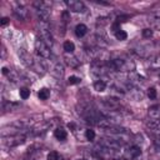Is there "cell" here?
<instances>
[{
  "instance_id": "8992f818",
  "label": "cell",
  "mask_w": 160,
  "mask_h": 160,
  "mask_svg": "<svg viewBox=\"0 0 160 160\" xmlns=\"http://www.w3.org/2000/svg\"><path fill=\"white\" fill-rule=\"evenodd\" d=\"M51 74H52L55 78L60 79V78L62 76V74H64V68H62V65H61L60 62H56V64L54 65V68L51 69Z\"/></svg>"
},
{
  "instance_id": "d6986e66",
  "label": "cell",
  "mask_w": 160,
  "mask_h": 160,
  "mask_svg": "<svg viewBox=\"0 0 160 160\" xmlns=\"http://www.w3.org/2000/svg\"><path fill=\"white\" fill-rule=\"evenodd\" d=\"M151 68L152 69H160V58H155L152 61H151Z\"/></svg>"
},
{
  "instance_id": "603a6c76",
  "label": "cell",
  "mask_w": 160,
  "mask_h": 160,
  "mask_svg": "<svg viewBox=\"0 0 160 160\" xmlns=\"http://www.w3.org/2000/svg\"><path fill=\"white\" fill-rule=\"evenodd\" d=\"M126 19H129V16H128V15H124V16H119V18L116 19V22H124V21H126Z\"/></svg>"
},
{
  "instance_id": "52a82bcc",
  "label": "cell",
  "mask_w": 160,
  "mask_h": 160,
  "mask_svg": "<svg viewBox=\"0 0 160 160\" xmlns=\"http://www.w3.org/2000/svg\"><path fill=\"white\" fill-rule=\"evenodd\" d=\"M14 12H15V15H16L20 20H25V19L28 18V10H26L25 8H22V6L16 8V9L14 10Z\"/></svg>"
},
{
  "instance_id": "7c38bea8",
  "label": "cell",
  "mask_w": 160,
  "mask_h": 160,
  "mask_svg": "<svg viewBox=\"0 0 160 160\" xmlns=\"http://www.w3.org/2000/svg\"><path fill=\"white\" fill-rule=\"evenodd\" d=\"M64 50H65V52H70V54H71V52L75 50L74 42L70 41V40H66V41L64 42Z\"/></svg>"
},
{
  "instance_id": "8fae6325",
  "label": "cell",
  "mask_w": 160,
  "mask_h": 160,
  "mask_svg": "<svg viewBox=\"0 0 160 160\" xmlns=\"http://www.w3.org/2000/svg\"><path fill=\"white\" fill-rule=\"evenodd\" d=\"M94 89H95L96 91H99V92L104 91V90L106 89L105 81H104V80H98V81H95V82H94Z\"/></svg>"
},
{
  "instance_id": "9c48e42d",
  "label": "cell",
  "mask_w": 160,
  "mask_h": 160,
  "mask_svg": "<svg viewBox=\"0 0 160 160\" xmlns=\"http://www.w3.org/2000/svg\"><path fill=\"white\" fill-rule=\"evenodd\" d=\"M54 135L58 140H65L66 139V131L62 128H56L54 131Z\"/></svg>"
},
{
  "instance_id": "ba28073f",
  "label": "cell",
  "mask_w": 160,
  "mask_h": 160,
  "mask_svg": "<svg viewBox=\"0 0 160 160\" xmlns=\"http://www.w3.org/2000/svg\"><path fill=\"white\" fill-rule=\"evenodd\" d=\"M86 32H88V28H86L84 24H78V25H76V28H75V34H76V36L82 38Z\"/></svg>"
},
{
  "instance_id": "44dd1931",
  "label": "cell",
  "mask_w": 160,
  "mask_h": 160,
  "mask_svg": "<svg viewBox=\"0 0 160 160\" xmlns=\"http://www.w3.org/2000/svg\"><path fill=\"white\" fill-rule=\"evenodd\" d=\"M59 159V154L56 151H50L48 154V160H58Z\"/></svg>"
},
{
  "instance_id": "277c9868",
  "label": "cell",
  "mask_w": 160,
  "mask_h": 160,
  "mask_svg": "<svg viewBox=\"0 0 160 160\" xmlns=\"http://www.w3.org/2000/svg\"><path fill=\"white\" fill-rule=\"evenodd\" d=\"M66 5L74 12H82L85 10V5L80 0H66Z\"/></svg>"
},
{
  "instance_id": "30bf717a",
  "label": "cell",
  "mask_w": 160,
  "mask_h": 160,
  "mask_svg": "<svg viewBox=\"0 0 160 160\" xmlns=\"http://www.w3.org/2000/svg\"><path fill=\"white\" fill-rule=\"evenodd\" d=\"M38 96H39V99H40V100H48V99L50 98V90H49V89H46V88H42V89H40V90H39Z\"/></svg>"
},
{
  "instance_id": "e0dca14e",
  "label": "cell",
  "mask_w": 160,
  "mask_h": 160,
  "mask_svg": "<svg viewBox=\"0 0 160 160\" xmlns=\"http://www.w3.org/2000/svg\"><path fill=\"white\" fill-rule=\"evenodd\" d=\"M85 138L88 139V140H94L95 139V131L94 130H91V129H88L86 131H85Z\"/></svg>"
},
{
  "instance_id": "d4e9b609",
  "label": "cell",
  "mask_w": 160,
  "mask_h": 160,
  "mask_svg": "<svg viewBox=\"0 0 160 160\" xmlns=\"http://www.w3.org/2000/svg\"><path fill=\"white\" fill-rule=\"evenodd\" d=\"M8 22H9V19H8V18H2V19H1V21H0L1 26H5Z\"/></svg>"
},
{
  "instance_id": "ffe728a7",
  "label": "cell",
  "mask_w": 160,
  "mask_h": 160,
  "mask_svg": "<svg viewBox=\"0 0 160 160\" xmlns=\"http://www.w3.org/2000/svg\"><path fill=\"white\" fill-rule=\"evenodd\" d=\"M148 96L150 99H155L156 98V90H155V88H149L148 89Z\"/></svg>"
},
{
  "instance_id": "4fadbf2b",
  "label": "cell",
  "mask_w": 160,
  "mask_h": 160,
  "mask_svg": "<svg viewBox=\"0 0 160 160\" xmlns=\"http://www.w3.org/2000/svg\"><path fill=\"white\" fill-rule=\"evenodd\" d=\"M140 154H141V150H140L139 146H131L130 150H129V155H130V158H138Z\"/></svg>"
},
{
  "instance_id": "6da1fadb",
  "label": "cell",
  "mask_w": 160,
  "mask_h": 160,
  "mask_svg": "<svg viewBox=\"0 0 160 160\" xmlns=\"http://www.w3.org/2000/svg\"><path fill=\"white\" fill-rule=\"evenodd\" d=\"M35 50H36V52H38L41 58H44V59H49V58L51 56L50 46H49L46 42H44L40 38L35 40Z\"/></svg>"
},
{
  "instance_id": "5bb4252c",
  "label": "cell",
  "mask_w": 160,
  "mask_h": 160,
  "mask_svg": "<svg viewBox=\"0 0 160 160\" xmlns=\"http://www.w3.org/2000/svg\"><path fill=\"white\" fill-rule=\"evenodd\" d=\"M115 38H116L118 40H120V41H124V40H126V38H128V34H126L124 30H120V29H118V30L115 31Z\"/></svg>"
},
{
  "instance_id": "7402d4cb",
  "label": "cell",
  "mask_w": 160,
  "mask_h": 160,
  "mask_svg": "<svg viewBox=\"0 0 160 160\" xmlns=\"http://www.w3.org/2000/svg\"><path fill=\"white\" fill-rule=\"evenodd\" d=\"M142 36L146 39H150L152 36V30L151 29H144L142 30Z\"/></svg>"
},
{
  "instance_id": "ac0fdd59",
  "label": "cell",
  "mask_w": 160,
  "mask_h": 160,
  "mask_svg": "<svg viewBox=\"0 0 160 160\" xmlns=\"http://www.w3.org/2000/svg\"><path fill=\"white\" fill-rule=\"evenodd\" d=\"M69 84L70 85H75V84H80V81H81V79L79 78V76H75V75H72V76H70L69 78Z\"/></svg>"
},
{
  "instance_id": "cb8c5ba5",
  "label": "cell",
  "mask_w": 160,
  "mask_h": 160,
  "mask_svg": "<svg viewBox=\"0 0 160 160\" xmlns=\"http://www.w3.org/2000/svg\"><path fill=\"white\" fill-rule=\"evenodd\" d=\"M62 20H64V21H68V20H69V12H68V11H64V12H62Z\"/></svg>"
},
{
  "instance_id": "9a60e30c",
  "label": "cell",
  "mask_w": 160,
  "mask_h": 160,
  "mask_svg": "<svg viewBox=\"0 0 160 160\" xmlns=\"http://www.w3.org/2000/svg\"><path fill=\"white\" fill-rule=\"evenodd\" d=\"M65 60H66V64H68V65H70L71 68H76V66L79 65V60H78L75 56H71V58H65Z\"/></svg>"
},
{
  "instance_id": "3957f363",
  "label": "cell",
  "mask_w": 160,
  "mask_h": 160,
  "mask_svg": "<svg viewBox=\"0 0 160 160\" xmlns=\"http://www.w3.org/2000/svg\"><path fill=\"white\" fill-rule=\"evenodd\" d=\"M18 55H19V58H20V60L22 61V64L24 65H26V66H34V60H32V58H31V55L25 50V49H19L18 50Z\"/></svg>"
},
{
  "instance_id": "5b68a950",
  "label": "cell",
  "mask_w": 160,
  "mask_h": 160,
  "mask_svg": "<svg viewBox=\"0 0 160 160\" xmlns=\"http://www.w3.org/2000/svg\"><path fill=\"white\" fill-rule=\"evenodd\" d=\"M108 66L111 69V70H115V71H119V70H122L125 69L126 66V62L121 59H112L108 62Z\"/></svg>"
},
{
  "instance_id": "7a4b0ae2",
  "label": "cell",
  "mask_w": 160,
  "mask_h": 160,
  "mask_svg": "<svg viewBox=\"0 0 160 160\" xmlns=\"http://www.w3.org/2000/svg\"><path fill=\"white\" fill-rule=\"evenodd\" d=\"M40 39L44 42H46L49 46L52 45V35L48 26V22H41V25H40Z\"/></svg>"
},
{
  "instance_id": "2e32d148",
  "label": "cell",
  "mask_w": 160,
  "mask_h": 160,
  "mask_svg": "<svg viewBox=\"0 0 160 160\" xmlns=\"http://www.w3.org/2000/svg\"><path fill=\"white\" fill-rule=\"evenodd\" d=\"M19 95H20V98L21 99H28L29 96H30V89H28V88H21L20 89V91H19Z\"/></svg>"
}]
</instances>
